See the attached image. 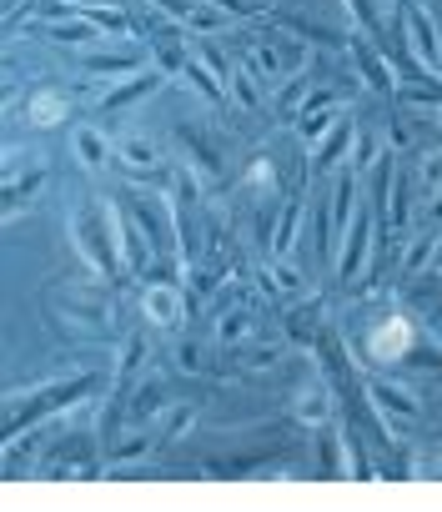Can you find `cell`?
Returning <instances> with one entry per match:
<instances>
[{
  "instance_id": "6da1fadb",
  "label": "cell",
  "mask_w": 442,
  "mask_h": 512,
  "mask_svg": "<svg viewBox=\"0 0 442 512\" xmlns=\"http://www.w3.org/2000/svg\"><path fill=\"white\" fill-rule=\"evenodd\" d=\"M91 372H76V377H56V382H41V387H31L26 397L21 392H11L6 397V437H21V427H36L41 417H51V412H66L71 402H81L86 392H91Z\"/></svg>"
},
{
  "instance_id": "7a4b0ae2",
  "label": "cell",
  "mask_w": 442,
  "mask_h": 512,
  "mask_svg": "<svg viewBox=\"0 0 442 512\" xmlns=\"http://www.w3.org/2000/svg\"><path fill=\"white\" fill-rule=\"evenodd\" d=\"M71 236H76V251L86 256L91 272H101V277L121 272V256H116V241H111V226H106L101 201H86V206L71 211Z\"/></svg>"
},
{
  "instance_id": "3957f363",
  "label": "cell",
  "mask_w": 442,
  "mask_h": 512,
  "mask_svg": "<svg viewBox=\"0 0 442 512\" xmlns=\"http://www.w3.org/2000/svg\"><path fill=\"white\" fill-rule=\"evenodd\" d=\"M397 36L407 41V56L422 71H437V31H432V21L417 0H397Z\"/></svg>"
},
{
  "instance_id": "277c9868",
  "label": "cell",
  "mask_w": 442,
  "mask_h": 512,
  "mask_svg": "<svg viewBox=\"0 0 442 512\" xmlns=\"http://www.w3.org/2000/svg\"><path fill=\"white\" fill-rule=\"evenodd\" d=\"M51 307L66 312V322H76V327H86V332L111 327V302H106L101 287H66V292L51 297Z\"/></svg>"
},
{
  "instance_id": "5b68a950",
  "label": "cell",
  "mask_w": 442,
  "mask_h": 512,
  "mask_svg": "<svg viewBox=\"0 0 442 512\" xmlns=\"http://www.w3.org/2000/svg\"><path fill=\"white\" fill-rule=\"evenodd\" d=\"M367 397H372V407H377V422H382V432H387V442H397V422L407 427V422H417L422 417V407H417V397L407 392V387H397V382H367Z\"/></svg>"
},
{
  "instance_id": "8992f818",
  "label": "cell",
  "mask_w": 442,
  "mask_h": 512,
  "mask_svg": "<svg viewBox=\"0 0 442 512\" xmlns=\"http://www.w3.org/2000/svg\"><path fill=\"white\" fill-rule=\"evenodd\" d=\"M41 477H46V482H61V477L86 482V477H96V462H91L86 437H66V442H56V447L46 452V462H41Z\"/></svg>"
},
{
  "instance_id": "52a82bcc",
  "label": "cell",
  "mask_w": 442,
  "mask_h": 512,
  "mask_svg": "<svg viewBox=\"0 0 442 512\" xmlns=\"http://www.w3.org/2000/svg\"><path fill=\"white\" fill-rule=\"evenodd\" d=\"M302 66H307V51L292 46V41H262V46L252 51V71H257V81H292Z\"/></svg>"
},
{
  "instance_id": "ba28073f",
  "label": "cell",
  "mask_w": 442,
  "mask_h": 512,
  "mask_svg": "<svg viewBox=\"0 0 442 512\" xmlns=\"http://www.w3.org/2000/svg\"><path fill=\"white\" fill-rule=\"evenodd\" d=\"M367 352H372V362H402V357L412 352V322H407V317L377 322L372 337H367Z\"/></svg>"
},
{
  "instance_id": "9c48e42d",
  "label": "cell",
  "mask_w": 442,
  "mask_h": 512,
  "mask_svg": "<svg viewBox=\"0 0 442 512\" xmlns=\"http://www.w3.org/2000/svg\"><path fill=\"white\" fill-rule=\"evenodd\" d=\"M141 312H146L151 327H176L181 312H186V297H181V287H171V282H151V287L141 292Z\"/></svg>"
},
{
  "instance_id": "30bf717a",
  "label": "cell",
  "mask_w": 442,
  "mask_h": 512,
  "mask_svg": "<svg viewBox=\"0 0 442 512\" xmlns=\"http://www.w3.org/2000/svg\"><path fill=\"white\" fill-rule=\"evenodd\" d=\"M367 231H372V216L357 206L352 226L342 231V251H337V277H342V282H352V277L362 272V256H367Z\"/></svg>"
},
{
  "instance_id": "8fae6325",
  "label": "cell",
  "mask_w": 442,
  "mask_h": 512,
  "mask_svg": "<svg viewBox=\"0 0 442 512\" xmlns=\"http://www.w3.org/2000/svg\"><path fill=\"white\" fill-rule=\"evenodd\" d=\"M337 126H342V111H337L327 96H312V101H307V111L297 116V136H302L312 151H317V146H322Z\"/></svg>"
},
{
  "instance_id": "7c38bea8",
  "label": "cell",
  "mask_w": 442,
  "mask_h": 512,
  "mask_svg": "<svg viewBox=\"0 0 442 512\" xmlns=\"http://www.w3.org/2000/svg\"><path fill=\"white\" fill-rule=\"evenodd\" d=\"M347 51L357 56V71H362V81H367L372 91H392V86H397V71L387 66V56H382V51H372V46H367V41H357V36L347 41Z\"/></svg>"
},
{
  "instance_id": "4fadbf2b",
  "label": "cell",
  "mask_w": 442,
  "mask_h": 512,
  "mask_svg": "<svg viewBox=\"0 0 442 512\" xmlns=\"http://www.w3.org/2000/svg\"><path fill=\"white\" fill-rule=\"evenodd\" d=\"M166 412V387H161V377H146L136 392H131V402H126V422L131 427H146V422H156Z\"/></svg>"
},
{
  "instance_id": "5bb4252c",
  "label": "cell",
  "mask_w": 442,
  "mask_h": 512,
  "mask_svg": "<svg viewBox=\"0 0 442 512\" xmlns=\"http://www.w3.org/2000/svg\"><path fill=\"white\" fill-rule=\"evenodd\" d=\"M41 186H46V166H41V161H36L26 176L11 171V176H6V221H16V216L31 206V196H36Z\"/></svg>"
},
{
  "instance_id": "9a60e30c",
  "label": "cell",
  "mask_w": 442,
  "mask_h": 512,
  "mask_svg": "<svg viewBox=\"0 0 442 512\" xmlns=\"http://www.w3.org/2000/svg\"><path fill=\"white\" fill-rule=\"evenodd\" d=\"M292 412H297V422H307V427H332V392H327V382H307V387L297 392Z\"/></svg>"
},
{
  "instance_id": "2e32d148",
  "label": "cell",
  "mask_w": 442,
  "mask_h": 512,
  "mask_svg": "<svg viewBox=\"0 0 442 512\" xmlns=\"http://www.w3.org/2000/svg\"><path fill=\"white\" fill-rule=\"evenodd\" d=\"M71 146H76V161H81V166H91V171H101V166H106V161L116 156L101 126H76V136H71Z\"/></svg>"
},
{
  "instance_id": "e0dca14e",
  "label": "cell",
  "mask_w": 442,
  "mask_h": 512,
  "mask_svg": "<svg viewBox=\"0 0 442 512\" xmlns=\"http://www.w3.org/2000/svg\"><path fill=\"white\" fill-rule=\"evenodd\" d=\"M151 447H161V432L136 427L131 437H121L116 447H106V472H111V467H131V462H136V457H146Z\"/></svg>"
},
{
  "instance_id": "ac0fdd59",
  "label": "cell",
  "mask_w": 442,
  "mask_h": 512,
  "mask_svg": "<svg viewBox=\"0 0 442 512\" xmlns=\"http://www.w3.org/2000/svg\"><path fill=\"white\" fill-rule=\"evenodd\" d=\"M322 312H327L322 297H312L307 307H292V312H287V337H292L297 347H312L317 332H322Z\"/></svg>"
},
{
  "instance_id": "d6986e66",
  "label": "cell",
  "mask_w": 442,
  "mask_h": 512,
  "mask_svg": "<svg viewBox=\"0 0 442 512\" xmlns=\"http://www.w3.org/2000/svg\"><path fill=\"white\" fill-rule=\"evenodd\" d=\"M46 36H51V41H61V46H91V41H101V26H96V21H86L81 11H71L66 21H51V26H46Z\"/></svg>"
},
{
  "instance_id": "ffe728a7",
  "label": "cell",
  "mask_w": 442,
  "mask_h": 512,
  "mask_svg": "<svg viewBox=\"0 0 442 512\" xmlns=\"http://www.w3.org/2000/svg\"><path fill=\"white\" fill-rule=\"evenodd\" d=\"M156 81L161 76H126V86H106V96H101V111H126V106H136L141 96H151L156 91Z\"/></svg>"
},
{
  "instance_id": "44dd1931",
  "label": "cell",
  "mask_w": 442,
  "mask_h": 512,
  "mask_svg": "<svg viewBox=\"0 0 442 512\" xmlns=\"http://www.w3.org/2000/svg\"><path fill=\"white\" fill-rule=\"evenodd\" d=\"M116 161H121L126 171H136V176H141V171L151 176V171L161 166V151H156V141H146V136H126V141L116 146Z\"/></svg>"
},
{
  "instance_id": "7402d4cb",
  "label": "cell",
  "mask_w": 442,
  "mask_h": 512,
  "mask_svg": "<svg viewBox=\"0 0 442 512\" xmlns=\"http://www.w3.org/2000/svg\"><path fill=\"white\" fill-rule=\"evenodd\" d=\"M181 81H186V86H191L196 96H206L211 106H216V101H227V81H221V76H216V71H211V66L201 61V56H191V61H186Z\"/></svg>"
},
{
  "instance_id": "603a6c76",
  "label": "cell",
  "mask_w": 442,
  "mask_h": 512,
  "mask_svg": "<svg viewBox=\"0 0 442 512\" xmlns=\"http://www.w3.org/2000/svg\"><path fill=\"white\" fill-rule=\"evenodd\" d=\"M86 71H96V76H136L141 71V56L136 51H91L86 56Z\"/></svg>"
},
{
  "instance_id": "cb8c5ba5",
  "label": "cell",
  "mask_w": 442,
  "mask_h": 512,
  "mask_svg": "<svg viewBox=\"0 0 442 512\" xmlns=\"http://www.w3.org/2000/svg\"><path fill=\"white\" fill-rule=\"evenodd\" d=\"M297 241H302V201H287V211L272 231V256H292Z\"/></svg>"
},
{
  "instance_id": "d4e9b609",
  "label": "cell",
  "mask_w": 442,
  "mask_h": 512,
  "mask_svg": "<svg viewBox=\"0 0 442 512\" xmlns=\"http://www.w3.org/2000/svg\"><path fill=\"white\" fill-rule=\"evenodd\" d=\"M352 141H357V131L342 121V126H337V131H332V136L317 146V156H312V171H332V166L347 156V146H352Z\"/></svg>"
},
{
  "instance_id": "484cf974",
  "label": "cell",
  "mask_w": 442,
  "mask_h": 512,
  "mask_svg": "<svg viewBox=\"0 0 442 512\" xmlns=\"http://www.w3.org/2000/svg\"><path fill=\"white\" fill-rule=\"evenodd\" d=\"M176 146H181V156H186V166H196V171H201L206 181L216 176V156H211V151L201 146V136H196L191 126H181V131H176Z\"/></svg>"
},
{
  "instance_id": "4316f807",
  "label": "cell",
  "mask_w": 442,
  "mask_h": 512,
  "mask_svg": "<svg viewBox=\"0 0 442 512\" xmlns=\"http://www.w3.org/2000/svg\"><path fill=\"white\" fill-rule=\"evenodd\" d=\"M26 116H31V126H61V121H66V96L41 91V96H31Z\"/></svg>"
},
{
  "instance_id": "83f0119b",
  "label": "cell",
  "mask_w": 442,
  "mask_h": 512,
  "mask_svg": "<svg viewBox=\"0 0 442 512\" xmlns=\"http://www.w3.org/2000/svg\"><path fill=\"white\" fill-rule=\"evenodd\" d=\"M257 332V317L242 307V312H227V317H216V337L227 342V347H237V342H247Z\"/></svg>"
},
{
  "instance_id": "f1b7e54d",
  "label": "cell",
  "mask_w": 442,
  "mask_h": 512,
  "mask_svg": "<svg viewBox=\"0 0 442 512\" xmlns=\"http://www.w3.org/2000/svg\"><path fill=\"white\" fill-rule=\"evenodd\" d=\"M227 91H232V101H237L242 111H262V106H267L262 91H257V71H232V76H227Z\"/></svg>"
},
{
  "instance_id": "f546056e",
  "label": "cell",
  "mask_w": 442,
  "mask_h": 512,
  "mask_svg": "<svg viewBox=\"0 0 442 512\" xmlns=\"http://www.w3.org/2000/svg\"><path fill=\"white\" fill-rule=\"evenodd\" d=\"M417 186H422V201H432L442 191V146L417 156Z\"/></svg>"
},
{
  "instance_id": "4dcf8cb0",
  "label": "cell",
  "mask_w": 442,
  "mask_h": 512,
  "mask_svg": "<svg viewBox=\"0 0 442 512\" xmlns=\"http://www.w3.org/2000/svg\"><path fill=\"white\" fill-rule=\"evenodd\" d=\"M307 101H312V81L292 76V86L272 101V111H277V116H302V111H307Z\"/></svg>"
},
{
  "instance_id": "1f68e13d",
  "label": "cell",
  "mask_w": 442,
  "mask_h": 512,
  "mask_svg": "<svg viewBox=\"0 0 442 512\" xmlns=\"http://www.w3.org/2000/svg\"><path fill=\"white\" fill-rule=\"evenodd\" d=\"M267 277H272L277 292H302V287H307V277L292 267V256H272V272H267Z\"/></svg>"
},
{
  "instance_id": "d6a6232c",
  "label": "cell",
  "mask_w": 442,
  "mask_h": 512,
  "mask_svg": "<svg viewBox=\"0 0 442 512\" xmlns=\"http://www.w3.org/2000/svg\"><path fill=\"white\" fill-rule=\"evenodd\" d=\"M432 256H437V241H432V236H417V241L407 246V256H402V277H417Z\"/></svg>"
},
{
  "instance_id": "836d02e7",
  "label": "cell",
  "mask_w": 442,
  "mask_h": 512,
  "mask_svg": "<svg viewBox=\"0 0 442 512\" xmlns=\"http://www.w3.org/2000/svg\"><path fill=\"white\" fill-rule=\"evenodd\" d=\"M382 156H377V136L372 131H357V141H352V171H372Z\"/></svg>"
},
{
  "instance_id": "e575fe53",
  "label": "cell",
  "mask_w": 442,
  "mask_h": 512,
  "mask_svg": "<svg viewBox=\"0 0 442 512\" xmlns=\"http://www.w3.org/2000/svg\"><path fill=\"white\" fill-rule=\"evenodd\" d=\"M347 11H352V21H357L362 31L382 36V16H377V0H347Z\"/></svg>"
},
{
  "instance_id": "d590c367",
  "label": "cell",
  "mask_w": 442,
  "mask_h": 512,
  "mask_svg": "<svg viewBox=\"0 0 442 512\" xmlns=\"http://www.w3.org/2000/svg\"><path fill=\"white\" fill-rule=\"evenodd\" d=\"M156 61H161V71H166V76H176V81H181V71H186V61H191V56H186L181 46H171V41H156Z\"/></svg>"
},
{
  "instance_id": "8d00e7d4",
  "label": "cell",
  "mask_w": 442,
  "mask_h": 512,
  "mask_svg": "<svg viewBox=\"0 0 442 512\" xmlns=\"http://www.w3.org/2000/svg\"><path fill=\"white\" fill-rule=\"evenodd\" d=\"M141 357H146V347H141V337H131L126 352H121V362H116V377H121V382L136 377V372H141Z\"/></svg>"
},
{
  "instance_id": "74e56055",
  "label": "cell",
  "mask_w": 442,
  "mask_h": 512,
  "mask_svg": "<svg viewBox=\"0 0 442 512\" xmlns=\"http://www.w3.org/2000/svg\"><path fill=\"white\" fill-rule=\"evenodd\" d=\"M191 422H196V407H176L166 417V427H161V442H176L181 432H191Z\"/></svg>"
},
{
  "instance_id": "f35d334b",
  "label": "cell",
  "mask_w": 442,
  "mask_h": 512,
  "mask_svg": "<svg viewBox=\"0 0 442 512\" xmlns=\"http://www.w3.org/2000/svg\"><path fill=\"white\" fill-rule=\"evenodd\" d=\"M247 181H252L257 191H272V186H277V171H272V161H267V156H257V161H252V176H247Z\"/></svg>"
},
{
  "instance_id": "ab89813d",
  "label": "cell",
  "mask_w": 442,
  "mask_h": 512,
  "mask_svg": "<svg viewBox=\"0 0 442 512\" xmlns=\"http://www.w3.org/2000/svg\"><path fill=\"white\" fill-rule=\"evenodd\" d=\"M156 6H161V11H166V16H176V21H181V26H186V21H191V16H196V6H201V0H156Z\"/></svg>"
},
{
  "instance_id": "60d3db41",
  "label": "cell",
  "mask_w": 442,
  "mask_h": 512,
  "mask_svg": "<svg viewBox=\"0 0 442 512\" xmlns=\"http://www.w3.org/2000/svg\"><path fill=\"white\" fill-rule=\"evenodd\" d=\"M176 357H181V367H186V372H206V357H201V347H191V342H186V347H176Z\"/></svg>"
},
{
  "instance_id": "b9f144b4",
  "label": "cell",
  "mask_w": 442,
  "mask_h": 512,
  "mask_svg": "<svg viewBox=\"0 0 442 512\" xmlns=\"http://www.w3.org/2000/svg\"><path fill=\"white\" fill-rule=\"evenodd\" d=\"M272 362H277V347H267V352L252 347V352H247V367H252V372H262V367H272Z\"/></svg>"
},
{
  "instance_id": "7bdbcfd3",
  "label": "cell",
  "mask_w": 442,
  "mask_h": 512,
  "mask_svg": "<svg viewBox=\"0 0 442 512\" xmlns=\"http://www.w3.org/2000/svg\"><path fill=\"white\" fill-rule=\"evenodd\" d=\"M417 477H427V482H442V462H422V467H412Z\"/></svg>"
},
{
  "instance_id": "ee69618b",
  "label": "cell",
  "mask_w": 442,
  "mask_h": 512,
  "mask_svg": "<svg viewBox=\"0 0 442 512\" xmlns=\"http://www.w3.org/2000/svg\"><path fill=\"white\" fill-rule=\"evenodd\" d=\"M427 221H437V226H442V191L427 201Z\"/></svg>"
},
{
  "instance_id": "f6af8a7d",
  "label": "cell",
  "mask_w": 442,
  "mask_h": 512,
  "mask_svg": "<svg viewBox=\"0 0 442 512\" xmlns=\"http://www.w3.org/2000/svg\"><path fill=\"white\" fill-rule=\"evenodd\" d=\"M432 267H437V277H442V241H437V256H432Z\"/></svg>"
}]
</instances>
